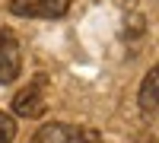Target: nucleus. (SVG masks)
Listing matches in <instances>:
<instances>
[{"mask_svg": "<svg viewBox=\"0 0 159 143\" xmlns=\"http://www.w3.org/2000/svg\"><path fill=\"white\" fill-rule=\"evenodd\" d=\"M45 83H48V76H35V80L19 89L16 96H13V114L16 118H42L45 108H48V102H45Z\"/></svg>", "mask_w": 159, "mask_h": 143, "instance_id": "obj_2", "label": "nucleus"}, {"mask_svg": "<svg viewBox=\"0 0 159 143\" xmlns=\"http://www.w3.org/2000/svg\"><path fill=\"white\" fill-rule=\"evenodd\" d=\"M22 70V48L13 29H0V83H13Z\"/></svg>", "mask_w": 159, "mask_h": 143, "instance_id": "obj_4", "label": "nucleus"}, {"mask_svg": "<svg viewBox=\"0 0 159 143\" xmlns=\"http://www.w3.org/2000/svg\"><path fill=\"white\" fill-rule=\"evenodd\" d=\"M73 0H10V13L22 19H61Z\"/></svg>", "mask_w": 159, "mask_h": 143, "instance_id": "obj_3", "label": "nucleus"}, {"mask_svg": "<svg viewBox=\"0 0 159 143\" xmlns=\"http://www.w3.org/2000/svg\"><path fill=\"white\" fill-rule=\"evenodd\" d=\"M13 140H16V121L0 111V143H13Z\"/></svg>", "mask_w": 159, "mask_h": 143, "instance_id": "obj_6", "label": "nucleus"}, {"mask_svg": "<svg viewBox=\"0 0 159 143\" xmlns=\"http://www.w3.org/2000/svg\"><path fill=\"white\" fill-rule=\"evenodd\" d=\"M32 143H102V134L92 127H73V124H45L42 131L32 137Z\"/></svg>", "mask_w": 159, "mask_h": 143, "instance_id": "obj_1", "label": "nucleus"}, {"mask_svg": "<svg viewBox=\"0 0 159 143\" xmlns=\"http://www.w3.org/2000/svg\"><path fill=\"white\" fill-rule=\"evenodd\" d=\"M137 105L143 111H159V64L143 76L140 92H137Z\"/></svg>", "mask_w": 159, "mask_h": 143, "instance_id": "obj_5", "label": "nucleus"}]
</instances>
